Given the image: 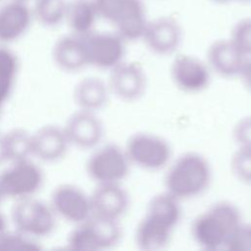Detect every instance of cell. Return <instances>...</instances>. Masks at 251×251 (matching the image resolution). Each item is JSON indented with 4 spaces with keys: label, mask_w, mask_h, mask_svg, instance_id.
<instances>
[{
    "label": "cell",
    "mask_w": 251,
    "mask_h": 251,
    "mask_svg": "<svg viewBox=\"0 0 251 251\" xmlns=\"http://www.w3.org/2000/svg\"><path fill=\"white\" fill-rule=\"evenodd\" d=\"M179 203L166 191L150 200L135 229V242L141 250L156 251L170 243L181 216Z\"/></svg>",
    "instance_id": "6da1fadb"
},
{
    "label": "cell",
    "mask_w": 251,
    "mask_h": 251,
    "mask_svg": "<svg viewBox=\"0 0 251 251\" xmlns=\"http://www.w3.org/2000/svg\"><path fill=\"white\" fill-rule=\"evenodd\" d=\"M212 170L207 159L197 152H186L168 165L165 191L178 201L194 198L209 186Z\"/></svg>",
    "instance_id": "7a4b0ae2"
},
{
    "label": "cell",
    "mask_w": 251,
    "mask_h": 251,
    "mask_svg": "<svg viewBox=\"0 0 251 251\" xmlns=\"http://www.w3.org/2000/svg\"><path fill=\"white\" fill-rule=\"evenodd\" d=\"M242 223L238 208L230 202L215 203L192 223L194 241L205 250L225 249L235 228Z\"/></svg>",
    "instance_id": "3957f363"
},
{
    "label": "cell",
    "mask_w": 251,
    "mask_h": 251,
    "mask_svg": "<svg viewBox=\"0 0 251 251\" xmlns=\"http://www.w3.org/2000/svg\"><path fill=\"white\" fill-rule=\"evenodd\" d=\"M98 17L116 27L126 41L142 38L147 25L146 12L141 0H92Z\"/></svg>",
    "instance_id": "277c9868"
},
{
    "label": "cell",
    "mask_w": 251,
    "mask_h": 251,
    "mask_svg": "<svg viewBox=\"0 0 251 251\" xmlns=\"http://www.w3.org/2000/svg\"><path fill=\"white\" fill-rule=\"evenodd\" d=\"M125 151L131 166L146 171H159L168 167L172 158V148L162 136L138 132L126 141Z\"/></svg>",
    "instance_id": "5b68a950"
},
{
    "label": "cell",
    "mask_w": 251,
    "mask_h": 251,
    "mask_svg": "<svg viewBox=\"0 0 251 251\" xmlns=\"http://www.w3.org/2000/svg\"><path fill=\"white\" fill-rule=\"evenodd\" d=\"M211 74L207 62L189 54H178L172 62L170 75L174 84L185 93H199L210 84Z\"/></svg>",
    "instance_id": "8992f818"
},
{
    "label": "cell",
    "mask_w": 251,
    "mask_h": 251,
    "mask_svg": "<svg viewBox=\"0 0 251 251\" xmlns=\"http://www.w3.org/2000/svg\"><path fill=\"white\" fill-rule=\"evenodd\" d=\"M147 77L144 69L137 62H121L112 69L110 89L126 102L138 100L145 92Z\"/></svg>",
    "instance_id": "52a82bcc"
},
{
    "label": "cell",
    "mask_w": 251,
    "mask_h": 251,
    "mask_svg": "<svg viewBox=\"0 0 251 251\" xmlns=\"http://www.w3.org/2000/svg\"><path fill=\"white\" fill-rule=\"evenodd\" d=\"M130 167L125 148L116 145L102 149L91 162V172L102 184L120 183L128 176Z\"/></svg>",
    "instance_id": "ba28073f"
},
{
    "label": "cell",
    "mask_w": 251,
    "mask_h": 251,
    "mask_svg": "<svg viewBox=\"0 0 251 251\" xmlns=\"http://www.w3.org/2000/svg\"><path fill=\"white\" fill-rule=\"evenodd\" d=\"M142 38L152 52L169 55L177 49L181 40V29L174 19L162 17L147 23Z\"/></svg>",
    "instance_id": "9c48e42d"
},
{
    "label": "cell",
    "mask_w": 251,
    "mask_h": 251,
    "mask_svg": "<svg viewBox=\"0 0 251 251\" xmlns=\"http://www.w3.org/2000/svg\"><path fill=\"white\" fill-rule=\"evenodd\" d=\"M84 44L87 58L100 66L113 69L124 61L126 40L117 32L89 35Z\"/></svg>",
    "instance_id": "30bf717a"
},
{
    "label": "cell",
    "mask_w": 251,
    "mask_h": 251,
    "mask_svg": "<svg viewBox=\"0 0 251 251\" xmlns=\"http://www.w3.org/2000/svg\"><path fill=\"white\" fill-rule=\"evenodd\" d=\"M246 59L230 39L215 41L207 52L210 70L223 77L239 76Z\"/></svg>",
    "instance_id": "8fae6325"
},
{
    "label": "cell",
    "mask_w": 251,
    "mask_h": 251,
    "mask_svg": "<svg viewBox=\"0 0 251 251\" xmlns=\"http://www.w3.org/2000/svg\"><path fill=\"white\" fill-rule=\"evenodd\" d=\"M92 206L96 217L118 221L128 207V195L120 183H107L96 192Z\"/></svg>",
    "instance_id": "7c38bea8"
},
{
    "label": "cell",
    "mask_w": 251,
    "mask_h": 251,
    "mask_svg": "<svg viewBox=\"0 0 251 251\" xmlns=\"http://www.w3.org/2000/svg\"><path fill=\"white\" fill-rule=\"evenodd\" d=\"M32 11L26 2L10 0L0 6V38L9 39L22 33L28 25Z\"/></svg>",
    "instance_id": "4fadbf2b"
},
{
    "label": "cell",
    "mask_w": 251,
    "mask_h": 251,
    "mask_svg": "<svg viewBox=\"0 0 251 251\" xmlns=\"http://www.w3.org/2000/svg\"><path fill=\"white\" fill-rule=\"evenodd\" d=\"M98 17L92 0L69 1L66 19L69 25L79 33H87Z\"/></svg>",
    "instance_id": "5bb4252c"
},
{
    "label": "cell",
    "mask_w": 251,
    "mask_h": 251,
    "mask_svg": "<svg viewBox=\"0 0 251 251\" xmlns=\"http://www.w3.org/2000/svg\"><path fill=\"white\" fill-rule=\"evenodd\" d=\"M68 0H33L32 15L45 25H56L66 19Z\"/></svg>",
    "instance_id": "9a60e30c"
},
{
    "label": "cell",
    "mask_w": 251,
    "mask_h": 251,
    "mask_svg": "<svg viewBox=\"0 0 251 251\" xmlns=\"http://www.w3.org/2000/svg\"><path fill=\"white\" fill-rule=\"evenodd\" d=\"M230 169L238 180L251 184V147H237L230 160Z\"/></svg>",
    "instance_id": "2e32d148"
},
{
    "label": "cell",
    "mask_w": 251,
    "mask_h": 251,
    "mask_svg": "<svg viewBox=\"0 0 251 251\" xmlns=\"http://www.w3.org/2000/svg\"><path fill=\"white\" fill-rule=\"evenodd\" d=\"M229 39L246 58H251V19L239 21L234 25Z\"/></svg>",
    "instance_id": "e0dca14e"
},
{
    "label": "cell",
    "mask_w": 251,
    "mask_h": 251,
    "mask_svg": "<svg viewBox=\"0 0 251 251\" xmlns=\"http://www.w3.org/2000/svg\"><path fill=\"white\" fill-rule=\"evenodd\" d=\"M225 249L229 251H251V224L242 222L230 235Z\"/></svg>",
    "instance_id": "ac0fdd59"
},
{
    "label": "cell",
    "mask_w": 251,
    "mask_h": 251,
    "mask_svg": "<svg viewBox=\"0 0 251 251\" xmlns=\"http://www.w3.org/2000/svg\"><path fill=\"white\" fill-rule=\"evenodd\" d=\"M107 89L97 80L89 81L84 88V101L89 107H98L106 101Z\"/></svg>",
    "instance_id": "d6986e66"
},
{
    "label": "cell",
    "mask_w": 251,
    "mask_h": 251,
    "mask_svg": "<svg viewBox=\"0 0 251 251\" xmlns=\"http://www.w3.org/2000/svg\"><path fill=\"white\" fill-rule=\"evenodd\" d=\"M232 138L237 147H251V116L236 122L232 129Z\"/></svg>",
    "instance_id": "ffe728a7"
},
{
    "label": "cell",
    "mask_w": 251,
    "mask_h": 251,
    "mask_svg": "<svg viewBox=\"0 0 251 251\" xmlns=\"http://www.w3.org/2000/svg\"><path fill=\"white\" fill-rule=\"evenodd\" d=\"M246 88L251 92V58H247L239 75Z\"/></svg>",
    "instance_id": "44dd1931"
},
{
    "label": "cell",
    "mask_w": 251,
    "mask_h": 251,
    "mask_svg": "<svg viewBox=\"0 0 251 251\" xmlns=\"http://www.w3.org/2000/svg\"><path fill=\"white\" fill-rule=\"evenodd\" d=\"M215 2H218V3H226V2H228L230 0H213Z\"/></svg>",
    "instance_id": "7402d4cb"
},
{
    "label": "cell",
    "mask_w": 251,
    "mask_h": 251,
    "mask_svg": "<svg viewBox=\"0 0 251 251\" xmlns=\"http://www.w3.org/2000/svg\"><path fill=\"white\" fill-rule=\"evenodd\" d=\"M240 1H243V2H249V1H251V0H240Z\"/></svg>",
    "instance_id": "603a6c76"
},
{
    "label": "cell",
    "mask_w": 251,
    "mask_h": 251,
    "mask_svg": "<svg viewBox=\"0 0 251 251\" xmlns=\"http://www.w3.org/2000/svg\"><path fill=\"white\" fill-rule=\"evenodd\" d=\"M20 1H23V2H27L28 0H20Z\"/></svg>",
    "instance_id": "cb8c5ba5"
},
{
    "label": "cell",
    "mask_w": 251,
    "mask_h": 251,
    "mask_svg": "<svg viewBox=\"0 0 251 251\" xmlns=\"http://www.w3.org/2000/svg\"><path fill=\"white\" fill-rule=\"evenodd\" d=\"M0 1H1V0H0Z\"/></svg>",
    "instance_id": "d4e9b609"
}]
</instances>
